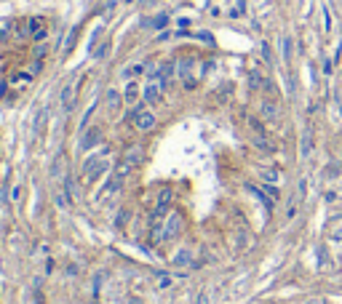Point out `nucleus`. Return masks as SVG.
Instances as JSON below:
<instances>
[{
    "label": "nucleus",
    "instance_id": "nucleus-13",
    "mask_svg": "<svg viewBox=\"0 0 342 304\" xmlns=\"http://www.w3.org/2000/svg\"><path fill=\"white\" fill-rule=\"evenodd\" d=\"M168 200H171V192H168V189H163V192L158 195V206H155V211H158V214H166Z\"/></svg>",
    "mask_w": 342,
    "mask_h": 304
},
{
    "label": "nucleus",
    "instance_id": "nucleus-5",
    "mask_svg": "<svg viewBox=\"0 0 342 304\" xmlns=\"http://www.w3.org/2000/svg\"><path fill=\"white\" fill-rule=\"evenodd\" d=\"M150 240H153V243L166 240V216L163 214H158L153 219V227H150Z\"/></svg>",
    "mask_w": 342,
    "mask_h": 304
},
{
    "label": "nucleus",
    "instance_id": "nucleus-11",
    "mask_svg": "<svg viewBox=\"0 0 342 304\" xmlns=\"http://www.w3.org/2000/svg\"><path fill=\"white\" fill-rule=\"evenodd\" d=\"M262 115H265V120H278V107H275L273 102H265L262 104Z\"/></svg>",
    "mask_w": 342,
    "mask_h": 304
},
{
    "label": "nucleus",
    "instance_id": "nucleus-3",
    "mask_svg": "<svg viewBox=\"0 0 342 304\" xmlns=\"http://www.w3.org/2000/svg\"><path fill=\"white\" fill-rule=\"evenodd\" d=\"M163 88H166V85L160 83L155 75H150V83H147V88H145V99H147L150 104L160 102V99H163Z\"/></svg>",
    "mask_w": 342,
    "mask_h": 304
},
{
    "label": "nucleus",
    "instance_id": "nucleus-18",
    "mask_svg": "<svg viewBox=\"0 0 342 304\" xmlns=\"http://www.w3.org/2000/svg\"><path fill=\"white\" fill-rule=\"evenodd\" d=\"M166 22H168L166 16H155V19H153V22H150V24H153V27H163Z\"/></svg>",
    "mask_w": 342,
    "mask_h": 304
},
{
    "label": "nucleus",
    "instance_id": "nucleus-2",
    "mask_svg": "<svg viewBox=\"0 0 342 304\" xmlns=\"http://www.w3.org/2000/svg\"><path fill=\"white\" fill-rule=\"evenodd\" d=\"M129 120L134 123L139 131H150V128L155 126V115H153V112H150L147 107H137V110L129 115Z\"/></svg>",
    "mask_w": 342,
    "mask_h": 304
},
{
    "label": "nucleus",
    "instance_id": "nucleus-9",
    "mask_svg": "<svg viewBox=\"0 0 342 304\" xmlns=\"http://www.w3.org/2000/svg\"><path fill=\"white\" fill-rule=\"evenodd\" d=\"M72 104H75V83H70L67 88L62 91V107H64V112H70Z\"/></svg>",
    "mask_w": 342,
    "mask_h": 304
},
{
    "label": "nucleus",
    "instance_id": "nucleus-7",
    "mask_svg": "<svg viewBox=\"0 0 342 304\" xmlns=\"http://www.w3.org/2000/svg\"><path fill=\"white\" fill-rule=\"evenodd\" d=\"M99 141H102V131H99V128H91V131H86V134H83L80 147H83V149H91L94 144H99Z\"/></svg>",
    "mask_w": 342,
    "mask_h": 304
},
{
    "label": "nucleus",
    "instance_id": "nucleus-15",
    "mask_svg": "<svg viewBox=\"0 0 342 304\" xmlns=\"http://www.w3.org/2000/svg\"><path fill=\"white\" fill-rule=\"evenodd\" d=\"M313 149V136L310 134H302V141H300V155H308Z\"/></svg>",
    "mask_w": 342,
    "mask_h": 304
},
{
    "label": "nucleus",
    "instance_id": "nucleus-8",
    "mask_svg": "<svg viewBox=\"0 0 342 304\" xmlns=\"http://www.w3.org/2000/svg\"><path fill=\"white\" fill-rule=\"evenodd\" d=\"M30 35L35 40H43L46 37V22L43 19H30Z\"/></svg>",
    "mask_w": 342,
    "mask_h": 304
},
{
    "label": "nucleus",
    "instance_id": "nucleus-6",
    "mask_svg": "<svg viewBox=\"0 0 342 304\" xmlns=\"http://www.w3.org/2000/svg\"><path fill=\"white\" fill-rule=\"evenodd\" d=\"M179 78L185 80V88H193L195 85V80H193V59H187V56L179 62Z\"/></svg>",
    "mask_w": 342,
    "mask_h": 304
},
{
    "label": "nucleus",
    "instance_id": "nucleus-14",
    "mask_svg": "<svg viewBox=\"0 0 342 304\" xmlns=\"http://www.w3.org/2000/svg\"><path fill=\"white\" fill-rule=\"evenodd\" d=\"M107 107H110L112 112L120 110V93H118V91H107Z\"/></svg>",
    "mask_w": 342,
    "mask_h": 304
},
{
    "label": "nucleus",
    "instance_id": "nucleus-4",
    "mask_svg": "<svg viewBox=\"0 0 342 304\" xmlns=\"http://www.w3.org/2000/svg\"><path fill=\"white\" fill-rule=\"evenodd\" d=\"M179 232H182V216H179L177 211L166 214V240H174Z\"/></svg>",
    "mask_w": 342,
    "mask_h": 304
},
{
    "label": "nucleus",
    "instance_id": "nucleus-19",
    "mask_svg": "<svg viewBox=\"0 0 342 304\" xmlns=\"http://www.w3.org/2000/svg\"><path fill=\"white\" fill-rule=\"evenodd\" d=\"M262 179H265V182H278V174H275V171H268Z\"/></svg>",
    "mask_w": 342,
    "mask_h": 304
},
{
    "label": "nucleus",
    "instance_id": "nucleus-1",
    "mask_svg": "<svg viewBox=\"0 0 342 304\" xmlns=\"http://www.w3.org/2000/svg\"><path fill=\"white\" fill-rule=\"evenodd\" d=\"M107 155L110 152H97V155H91L83 163V176L86 179H97L99 174H104V171H107Z\"/></svg>",
    "mask_w": 342,
    "mask_h": 304
},
{
    "label": "nucleus",
    "instance_id": "nucleus-12",
    "mask_svg": "<svg viewBox=\"0 0 342 304\" xmlns=\"http://www.w3.org/2000/svg\"><path fill=\"white\" fill-rule=\"evenodd\" d=\"M123 99H126L129 104H134L139 99V88H137V83H129L126 85V91H123Z\"/></svg>",
    "mask_w": 342,
    "mask_h": 304
},
{
    "label": "nucleus",
    "instance_id": "nucleus-10",
    "mask_svg": "<svg viewBox=\"0 0 342 304\" xmlns=\"http://www.w3.org/2000/svg\"><path fill=\"white\" fill-rule=\"evenodd\" d=\"M174 267H187V264H193V251L190 248H185V251H179L177 256H174Z\"/></svg>",
    "mask_w": 342,
    "mask_h": 304
},
{
    "label": "nucleus",
    "instance_id": "nucleus-20",
    "mask_svg": "<svg viewBox=\"0 0 342 304\" xmlns=\"http://www.w3.org/2000/svg\"><path fill=\"white\" fill-rule=\"evenodd\" d=\"M145 3H155V0H145Z\"/></svg>",
    "mask_w": 342,
    "mask_h": 304
},
{
    "label": "nucleus",
    "instance_id": "nucleus-17",
    "mask_svg": "<svg viewBox=\"0 0 342 304\" xmlns=\"http://www.w3.org/2000/svg\"><path fill=\"white\" fill-rule=\"evenodd\" d=\"M281 48H283V59H291V40H289V37H283V40H281Z\"/></svg>",
    "mask_w": 342,
    "mask_h": 304
},
{
    "label": "nucleus",
    "instance_id": "nucleus-16",
    "mask_svg": "<svg viewBox=\"0 0 342 304\" xmlns=\"http://www.w3.org/2000/svg\"><path fill=\"white\" fill-rule=\"evenodd\" d=\"M142 72H145V64H131V67H126L123 75H126V78H137V75H142Z\"/></svg>",
    "mask_w": 342,
    "mask_h": 304
}]
</instances>
